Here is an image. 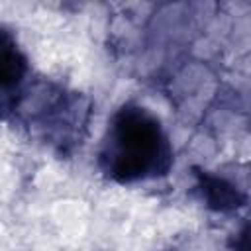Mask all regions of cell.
<instances>
[{
    "instance_id": "1",
    "label": "cell",
    "mask_w": 251,
    "mask_h": 251,
    "mask_svg": "<svg viewBox=\"0 0 251 251\" xmlns=\"http://www.w3.org/2000/svg\"><path fill=\"white\" fill-rule=\"evenodd\" d=\"M173 155L159 122L137 106H124L112 120L100 165L118 182L165 175Z\"/></svg>"
},
{
    "instance_id": "2",
    "label": "cell",
    "mask_w": 251,
    "mask_h": 251,
    "mask_svg": "<svg viewBox=\"0 0 251 251\" xmlns=\"http://www.w3.org/2000/svg\"><path fill=\"white\" fill-rule=\"evenodd\" d=\"M196 188L206 206L218 212H231L245 204V196L231 182L206 171H196Z\"/></svg>"
},
{
    "instance_id": "3",
    "label": "cell",
    "mask_w": 251,
    "mask_h": 251,
    "mask_svg": "<svg viewBox=\"0 0 251 251\" xmlns=\"http://www.w3.org/2000/svg\"><path fill=\"white\" fill-rule=\"evenodd\" d=\"M25 71V63L18 51V47L12 43V39L4 33L2 35V55H0V73H2V86L10 88L16 86Z\"/></svg>"
},
{
    "instance_id": "4",
    "label": "cell",
    "mask_w": 251,
    "mask_h": 251,
    "mask_svg": "<svg viewBox=\"0 0 251 251\" xmlns=\"http://www.w3.org/2000/svg\"><path fill=\"white\" fill-rule=\"evenodd\" d=\"M231 249L233 251H251V222L247 226H243L237 233H233Z\"/></svg>"
}]
</instances>
